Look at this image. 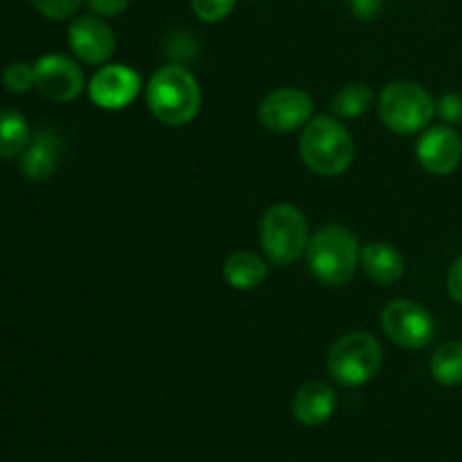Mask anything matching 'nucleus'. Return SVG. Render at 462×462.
<instances>
[{
  "instance_id": "9",
  "label": "nucleus",
  "mask_w": 462,
  "mask_h": 462,
  "mask_svg": "<svg viewBox=\"0 0 462 462\" xmlns=\"http://www.w3.org/2000/svg\"><path fill=\"white\" fill-rule=\"evenodd\" d=\"M314 102L300 88H278L266 95L260 104V122L271 131L289 134L311 120Z\"/></svg>"
},
{
  "instance_id": "7",
  "label": "nucleus",
  "mask_w": 462,
  "mask_h": 462,
  "mask_svg": "<svg viewBox=\"0 0 462 462\" xmlns=\"http://www.w3.org/2000/svg\"><path fill=\"white\" fill-rule=\"evenodd\" d=\"M382 328L393 343L406 350H420L429 346L436 334V320L413 300H393L382 311Z\"/></svg>"
},
{
  "instance_id": "25",
  "label": "nucleus",
  "mask_w": 462,
  "mask_h": 462,
  "mask_svg": "<svg viewBox=\"0 0 462 462\" xmlns=\"http://www.w3.org/2000/svg\"><path fill=\"white\" fill-rule=\"evenodd\" d=\"M440 116L445 122H460L462 120V97L451 93L440 99Z\"/></svg>"
},
{
  "instance_id": "11",
  "label": "nucleus",
  "mask_w": 462,
  "mask_h": 462,
  "mask_svg": "<svg viewBox=\"0 0 462 462\" xmlns=\"http://www.w3.org/2000/svg\"><path fill=\"white\" fill-rule=\"evenodd\" d=\"M68 45L84 63H106L116 52L113 30L97 16H79L68 27Z\"/></svg>"
},
{
  "instance_id": "4",
  "label": "nucleus",
  "mask_w": 462,
  "mask_h": 462,
  "mask_svg": "<svg viewBox=\"0 0 462 462\" xmlns=\"http://www.w3.org/2000/svg\"><path fill=\"white\" fill-rule=\"evenodd\" d=\"M260 244L273 264L287 266L300 260L310 246V226L296 206L275 203L260 224Z\"/></svg>"
},
{
  "instance_id": "19",
  "label": "nucleus",
  "mask_w": 462,
  "mask_h": 462,
  "mask_svg": "<svg viewBox=\"0 0 462 462\" xmlns=\"http://www.w3.org/2000/svg\"><path fill=\"white\" fill-rule=\"evenodd\" d=\"M373 90L365 84H347L332 99V111L341 117L364 116L373 104Z\"/></svg>"
},
{
  "instance_id": "13",
  "label": "nucleus",
  "mask_w": 462,
  "mask_h": 462,
  "mask_svg": "<svg viewBox=\"0 0 462 462\" xmlns=\"http://www.w3.org/2000/svg\"><path fill=\"white\" fill-rule=\"evenodd\" d=\"M337 393L323 382H310L300 386L293 397V415L302 427H320L337 411Z\"/></svg>"
},
{
  "instance_id": "14",
  "label": "nucleus",
  "mask_w": 462,
  "mask_h": 462,
  "mask_svg": "<svg viewBox=\"0 0 462 462\" xmlns=\"http://www.w3.org/2000/svg\"><path fill=\"white\" fill-rule=\"evenodd\" d=\"M59 156H61V140L54 131H39L25 152L21 153V171L30 180H48L57 170Z\"/></svg>"
},
{
  "instance_id": "6",
  "label": "nucleus",
  "mask_w": 462,
  "mask_h": 462,
  "mask_svg": "<svg viewBox=\"0 0 462 462\" xmlns=\"http://www.w3.org/2000/svg\"><path fill=\"white\" fill-rule=\"evenodd\" d=\"M433 113V97L415 81H393L379 95V116L395 134H418L431 122Z\"/></svg>"
},
{
  "instance_id": "10",
  "label": "nucleus",
  "mask_w": 462,
  "mask_h": 462,
  "mask_svg": "<svg viewBox=\"0 0 462 462\" xmlns=\"http://www.w3.org/2000/svg\"><path fill=\"white\" fill-rule=\"evenodd\" d=\"M140 88H143V79L138 72L131 70L129 66L111 63L95 72L88 84V95L95 106L120 111L138 97Z\"/></svg>"
},
{
  "instance_id": "1",
  "label": "nucleus",
  "mask_w": 462,
  "mask_h": 462,
  "mask_svg": "<svg viewBox=\"0 0 462 462\" xmlns=\"http://www.w3.org/2000/svg\"><path fill=\"white\" fill-rule=\"evenodd\" d=\"M149 111L162 125H188L201 108V88L189 70L179 63L162 66L149 77L144 88Z\"/></svg>"
},
{
  "instance_id": "5",
  "label": "nucleus",
  "mask_w": 462,
  "mask_h": 462,
  "mask_svg": "<svg viewBox=\"0 0 462 462\" xmlns=\"http://www.w3.org/2000/svg\"><path fill=\"white\" fill-rule=\"evenodd\" d=\"M383 350L368 332H350L328 352V370L343 386H364L379 373Z\"/></svg>"
},
{
  "instance_id": "26",
  "label": "nucleus",
  "mask_w": 462,
  "mask_h": 462,
  "mask_svg": "<svg viewBox=\"0 0 462 462\" xmlns=\"http://www.w3.org/2000/svg\"><path fill=\"white\" fill-rule=\"evenodd\" d=\"M447 289H449V296L462 305V255L451 264L449 275H447Z\"/></svg>"
},
{
  "instance_id": "8",
  "label": "nucleus",
  "mask_w": 462,
  "mask_h": 462,
  "mask_svg": "<svg viewBox=\"0 0 462 462\" xmlns=\"http://www.w3.org/2000/svg\"><path fill=\"white\" fill-rule=\"evenodd\" d=\"M34 88L52 102H72L84 90V72L63 54H45L34 63Z\"/></svg>"
},
{
  "instance_id": "20",
  "label": "nucleus",
  "mask_w": 462,
  "mask_h": 462,
  "mask_svg": "<svg viewBox=\"0 0 462 462\" xmlns=\"http://www.w3.org/2000/svg\"><path fill=\"white\" fill-rule=\"evenodd\" d=\"M3 86L9 93H27L34 88V66L25 61H12L3 70Z\"/></svg>"
},
{
  "instance_id": "22",
  "label": "nucleus",
  "mask_w": 462,
  "mask_h": 462,
  "mask_svg": "<svg viewBox=\"0 0 462 462\" xmlns=\"http://www.w3.org/2000/svg\"><path fill=\"white\" fill-rule=\"evenodd\" d=\"M81 3H84V0H32L36 12L43 14L50 21H66L72 14H77Z\"/></svg>"
},
{
  "instance_id": "15",
  "label": "nucleus",
  "mask_w": 462,
  "mask_h": 462,
  "mask_svg": "<svg viewBox=\"0 0 462 462\" xmlns=\"http://www.w3.org/2000/svg\"><path fill=\"white\" fill-rule=\"evenodd\" d=\"M361 264L365 275L382 287H391L404 275V257L386 242L365 244L361 248Z\"/></svg>"
},
{
  "instance_id": "17",
  "label": "nucleus",
  "mask_w": 462,
  "mask_h": 462,
  "mask_svg": "<svg viewBox=\"0 0 462 462\" xmlns=\"http://www.w3.org/2000/svg\"><path fill=\"white\" fill-rule=\"evenodd\" d=\"M32 134L25 116L16 108L0 111V158H16L25 152Z\"/></svg>"
},
{
  "instance_id": "3",
  "label": "nucleus",
  "mask_w": 462,
  "mask_h": 462,
  "mask_svg": "<svg viewBox=\"0 0 462 462\" xmlns=\"http://www.w3.org/2000/svg\"><path fill=\"white\" fill-rule=\"evenodd\" d=\"M300 156L316 174L338 176L355 158V140L337 117H314L300 135Z\"/></svg>"
},
{
  "instance_id": "16",
  "label": "nucleus",
  "mask_w": 462,
  "mask_h": 462,
  "mask_svg": "<svg viewBox=\"0 0 462 462\" xmlns=\"http://www.w3.org/2000/svg\"><path fill=\"white\" fill-rule=\"evenodd\" d=\"M266 275H269V266H266V262L257 253L235 251L224 262L226 282L233 289H239V291L257 289L264 282Z\"/></svg>"
},
{
  "instance_id": "23",
  "label": "nucleus",
  "mask_w": 462,
  "mask_h": 462,
  "mask_svg": "<svg viewBox=\"0 0 462 462\" xmlns=\"http://www.w3.org/2000/svg\"><path fill=\"white\" fill-rule=\"evenodd\" d=\"M346 5L361 21H373L383 9V0H346Z\"/></svg>"
},
{
  "instance_id": "24",
  "label": "nucleus",
  "mask_w": 462,
  "mask_h": 462,
  "mask_svg": "<svg viewBox=\"0 0 462 462\" xmlns=\"http://www.w3.org/2000/svg\"><path fill=\"white\" fill-rule=\"evenodd\" d=\"M86 3L93 9V14L104 18L120 16V14L129 7V0H86Z\"/></svg>"
},
{
  "instance_id": "18",
  "label": "nucleus",
  "mask_w": 462,
  "mask_h": 462,
  "mask_svg": "<svg viewBox=\"0 0 462 462\" xmlns=\"http://www.w3.org/2000/svg\"><path fill=\"white\" fill-rule=\"evenodd\" d=\"M431 374L442 386L462 383V343H442L431 356Z\"/></svg>"
},
{
  "instance_id": "2",
  "label": "nucleus",
  "mask_w": 462,
  "mask_h": 462,
  "mask_svg": "<svg viewBox=\"0 0 462 462\" xmlns=\"http://www.w3.org/2000/svg\"><path fill=\"white\" fill-rule=\"evenodd\" d=\"M359 244L355 235L337 224L323 226L307 246V264L319 282L341 287L350 282L359 266Z\"/></svg>"
},
{
  "instance_id": "12",
  "label": "nucleus",
  "mask_w": 462,
  "mask_h": 462,
  "mask_svg": "<svg viewBox=\"0 0 462 462\" xmlns=\"http://www.w3.org/2000/svg\"><path fill=\"white\" fill-rule=\"evenodd\" d=\"M418 162L436 176H447L460 165L462 158V140L458 131L451 126H431L415 147Z\"/></svg>"
},
{
  "instance_id": "21",
  "label": "nucleus",
  "mask_w": 462,
  "mask_h": 462,
  "mask_svg": "<svg viewBox=\"0 0 462 462\" xmlns=\"http://www.w3.org/2000/svg\"><path fill=\"white\" fill-rule=\"evenodd\" d=\"M189 5L203 23H219L233 14L237 0H189Z\"/></svg>"
}]
</instances>
